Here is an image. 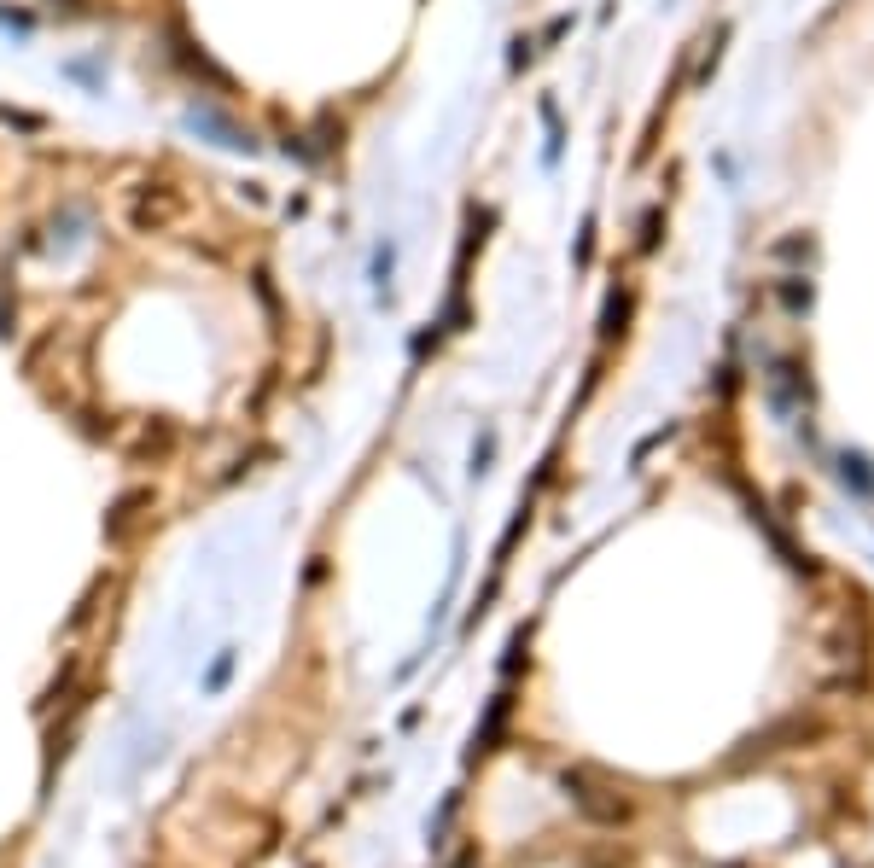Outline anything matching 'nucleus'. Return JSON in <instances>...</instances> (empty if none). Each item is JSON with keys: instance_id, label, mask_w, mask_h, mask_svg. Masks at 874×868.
Masks as SVG:
<instances>
[{"instance_id": "f257e3e1", "label": "nucleus", "mask_w": 874, "mask_h": 868, "mask_svg": "<svg viewBox=\"0 0 874 868\" xmlns=\"http://www.w3.org/2000/svg\"><path fill=\"white\" fill-rule=\"evenodd\" d=\"M840 478L851 484V496H863V501L874 496V472H869V461H863V455H845V461H840Z\"/></svg>"}]
</instances>
